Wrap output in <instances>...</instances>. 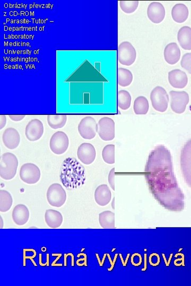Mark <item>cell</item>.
I'll list each match as a JSON object with an SVG mask.
<instances>
[{"instance_id": "cell-1", "label": "cell", "mask_w": 191, "mask_h": 286, "mask_svg": "<svg viewBox=\"0 0 191 286\" xmlns=\"http://www.w3.org/2000/svg\"><path fill=\"white\" fill-rule=\"evenodd\" d=\"M144 177L150 193L159 204L169 211H183L184 195L173 172L171 153L165 146L157 145L150 152Z\"/></svg>"}, {"instance_id": "cell-2", "label": "cell", "mask_w": 191, "mask_h": 286, "mask_svg": "<svg viewBox=\"0 0 191 286\" xmlns=\"http://www.w3.org/2000/svg\"><path fill=\"white\" fill-rule=\"evenodd\" d=\"M60 177L63 185L68 190H75L84 185L86 171L76 158L68 157L62 164Z\"/></svg>"}, {"instance_id": "cell-3", "label": "cell", "mask_w": 191, "mask_h": 286, "mask_svg": "<svg viewBox=\"0 0 191 286\" xmlns=\"http://www.w3.org/2000/svg\"><path fill=\"white\" fill-rule=\"evenodd\" d=\"M18 167V160L16 156L11 153H5L0 159V176L5 180L14 178Z\"/></svg>"}, {"instance_id": "cell-4", "label": "cell", "mask_w": 191, "mask_h": 286, "mask_svg": "<svg viewBox=\"0 0 191 286\" xmlns=\"http://www.w3.org/2000/svg\"><path fill=\"white\" fill-rule=\"evenodd\" d=\"M180 164L184 180L191 188V138L185 143L181 150Z\"/></svg>"}, {"instance_id": "cell-5", "label": "cell", "mask_w": 191, "mask_h": 286, "mask_svg": "<svg viewBox=\"0 0 191 286\" xmlns=\"http://www.w3.org/2000/svg\"><path fill=\"white\" fill-rule=\"evenodd\" d=\"M150 100L153 108L159 112H164L167 110L169 101V95L165 89L158 86L152 90Z\"/></svg>"}, {"instance_id": "cell-6", "label": "cell", "mask_w": 191, "mask_h": 286, "mask_svg": "<svg viewBox=\"0 0 191 286\" xmlns=\"http://www.w3.org/2000/svg\"><path fill=\"white\" fill-rule=\"evenodd\" d=\"M47 197L49 204L55 207H62L67 199L66 191L59 183L51 184L48 190Z\"/></svg>"}, {"instance_id": "cell-7", "label": "cell", "mask_w": 191, "mask_h": 286, "mask_svg": "<svg viewBox=\"0 0 191 286\" xmlns=\"http://www.w3.org/2000/svg\"><path fill=\"white\" fill-rule=\"evenodd\" d=\"M136 58V50L131 43L124 42L119 44L118 49V60L120 65L130 66L135 63Z\"/></svg>"}, {"instance_id": "cell-8", "label": "cell", "mask_w": 191, "mask_h": 286, "mask_svg": "<svg viewBox=\"0 0 191 286\" xmlns=\"http://www.w3.org/2000/svg\"><path fill=\"white\" fill-rule=\"evenodd\" d=\"M19 175L24 183L34 184L39 181L41 174L40 168L36 165L28 163L22 165Z\"/></svg>"}, {"instance_id": "cell-9", "label": "cell", "mask_w": 191, "mask_h": 286, "mask_svg": "<svg viewBox=\"0 0 191 286\" xmlns=\"http://www.w3.org/2000/svg\"><path fill=\"white\" fill-rule=\"evenodd\" d=\"M69 145V139L65 132L59 131L54 133L49 141L51 151L54 154L61 155L67 151Z\"/></svg>"}, {"instance_id": "cell-10", "label": "cell", "mask_w": 191, "mask_h": 286, "mask_svg": "<svg viewBox=\"0 0 191 286\" xmlns=\"http://www.w3.org/2000/svg\"><path fill=\"white\" fill-rule=\"evenodd\" d=\"M170 107L172 110L178 114L186 111L187 106L189 103V95L186 91H171Z\"/></svg>"}, {"instance_id": "cell-11", "label": "cell", "mask_w": 191, "mask_h": 286, "mask_svg": "<svg viewBox=\"0 0 191 286\" xmlns=\"http://www.w3.org/2000/svg\"><path fill=\"white\" fill-rule=\"evenodd\" d=\"M97 133L100 138L104 141H111L115 138V123L109 117L101 118L97 124Z\"/></svg>"}, {"instance_id": "cell-12", "label": "cell", "mask_w": 191, "mask_h": 286, "mask_svg": "<svg viewBox=\"0 0 191 286\" xmlns=\"http://www.w3.org/2000/svg\"><path fill=\"white\" fill-rule=\"evenodd\" d=\"M96 121L91 116L86 117L80 121L78 125V132L80 136L85 139H92L97 132Z\"/></svg>"}, {"instance_id": "cell-13", "label": "cell", "mask_w": 191, "mask_h": 286, "mask_svg": "<svg viewBox=\"0 0 191 286\" xmlns=\"http://www.w3.org/2000/svg\"><path fill=\"white\" fill-rule=\"evenodd\" d=\"M44 133V126L39 119H35L30 121L25 129V137L31 142L40 139Z\"/></svg>"}, {"instance_id": "cell-14", "label": "cell", "mask_w": 191, "mask_h": 286, "mask_svg": "<svg viewBox=\"0 0 191 286\" xmlns=\"http://www.w3.org/2000/svg\"><path fill=\"white\" fill-rule=\"evenodd\" d=\"M96 155V153L94 146L91 143H84L79 146L77 156L82 163L91 164L95 160Z\"/></svg>"}, {"instance_id": "cell-15", "label": "cell", "mask_w": 191, "mask_h": 286, "mask_svg": "<svg viewBox=\"0 0 191 286\" xmlns=\"http://www.w3.org/2000/svg\"><path fill=\"white\" fill-rule=\"evenodd\" d=\"M166 15L163 5L158 2L151 3L147 9V15L150 21L154 23L162 22Z\"/></svg>"}, {"instance_id": "cell-16", "label": "cell", "mask_w": 191, "mask_h": 286, "mask_svg": "<svg viewBox=\"0 0 191 286\" xmlns=\"http://www.w3.org/2000/svg\"><path fill=\"white\" fill-rule=\"evenodd\" d=\"M2 141L6 148L10 150L16 149L20 143L21 136L14 128H8L3 132Z\"/></svg>"}, {"instance_id": "cell-17", "label": "cell", "mask_w": 191, "mask_h": 286, "mask_svg": "<svg viewBox=\"0 0 191 286\" xmlns=\"http://www.w3.org/2000/svg\"><path fill=\"white\" fill-rule=\"evenodd\" d=\"M168 81L173 88H183L187 86L188 78L186 73L181 69H175L168 73Z\"/></svg>"}, {"instance_id": "cell-18", "label": "cell", "mask_w": 191, "mask_h": 286, "mask_svg": "<svg viewBox=\"0 0 191 286\" xmlns=\"http://www.w3.org/2000/svg\"><path fill=\"white\" fill-rule=\"evenodd\" d=\"M29 211L26 206L19 204L13 210L12 218L15 223L23 226L27 223L29 219Z\"/></svg>"}, {"instance_id": "cell-19", "label": "cell", "mask_w": 191, "mask_h": 286, "mask_svg": "<svg viewBox=\"0 0 191 286\" xmlns=\"http://www.w3.org/2000/svg\"><path fill=\"white\" fill-rule=\"evenodd\" d=\"M112 193L107 184H101L95 190V199L97 204L104 207L111 202Z\"/></svg>"}, {"instance_id": "cell-20", "label": "cell", "mask_w": 191, "mask_h": 286, "mask_svg": "<svg viewBox=\"0 0 191 286\" xmlns=\"http://www.w3.org/2000/svg\"><path fill=\"white\" fill-rule=\"evenodd\" d=\"M164 55L166 62L170 65H174L180 59L181 50L176 43H171L165 47Z\"/></svg>"}, {"instance_id": "cell-21", "label": "cell", "mask_w": 191, "mask_h": 286, "mask_svg": "<svg viewBox=\"0 0 191 286\" xmlns=\"http://www.w3.org/2000/svg\"><path fill=\"white\" fill-rule=\"evenodd\" d=\"M63 216L61 213L54 209H48L45 214V220L50 228L60 227L63 222Z\"/></svg>"}, {"instance_id": "cell-22", "label": "cell", "mask_w": 191, "mask_h": 286, "mask_svg": "<svg viewBox=\"0 0 191 286\" xmlns=\"http://www.w3.org/2000/svg\"><path fill=\"white\" fill-rule=\"evenodd\" d=\"M189 12L187 6L182 3L176 4L171 10V17L177 23H183L189 17Z\"/></svg>"}, {"instance_id": "cell-23", "label": "cell", "mask_w": 191, "mask_h": 286, "mask_svg": "<svg viewBox=\"0 0 191 286\" xmlns=\"http://www.w3.org/2000/svg\"><path fill=\"white\" fill-rule=\"evenodd\" d=\"M177 40L184 50H191V28L188 26L182 27L177 34Z\"/></svg>"}, {"instance_id": "cell-24", "label": "cell", "mask_w": 191, "mask_h": 286, "mask_svg": "<svg viewBox=\"0 0 191 286\" xmlns=\"http://www.w3.org/2000/svg\"><path fill=\"white\" fill-rule=\"evenodd\" d=\"M118 84L122 87L129 86L133 81V75L130 70L119 68L118 69Z\"/></svg>"}, {"instance_id": "cell-25", "label": "cell", "mask_w": 191, "mask_h": 286, "mask_svg": "<svg viewBox=\"0 0 191 286\" xmlns=\"http://www.w3.org/2000/svg\"><path fill=\"white\" fill-rule=\"evenodd\" d=\"M149 109V102L145 97L139 96L134 101L133 110L136 114H146Z\"/></svg>"}, {"instance_id": "cell-26", "label": "cell", "mask_w": 191, "mask_h": 286, "mask_svg": "<svg viewBox=\"0 0 191 286\" xmlns=\"http://www.w3.org/2000/svg\"><path fill=\"white\" fill-rule=\"evenodd\" d=\"M99 222L103 228H114L115 214L111 211H104L99 215Z\"/></svg>"}, {"instance_id": "cell-27", "label": "cell", "mask_w": 191, "mask_h": 286, "mask_svg": "<svg viewBox=\"0 0 191 286\" xmlns=\"http://www.w3.org/2000/svg\"><path fill=\"white\" fill-rule=\"evenodd\" d=\"M13 199L10 193L7 191L0 190V212H8L12 207Z\"/></svg>"}, {"instance_id": "cell-28", "label": "cell", "mask_w": 191, "mask_h": 286, "mask_svg": "<svg viewBox=\"0 0 191 286\" xmlns=\"http://www.w3.org/2000/svg\"><path fill=\"white\" fill-rule=\"evenodd\" d=\"M130 93L126 90H120L118 93V105L120 110H126L130 107L131 104Z\"/></svg>"}, {"instance_id": "cell-29", "label": "cell", "mask_w": 191, "mask_h": 286, "mask_svg": "<svg viewBox=\"0 0 191 286\" xmlns=\"http://www.w3.org/2000/svg\"><path fill=\"white\" fill-rule=\"evenodd\" d=\"M48 123L51 128L57 130L63 128L67 121L66 115H48L47 118Z\"/></svg>"}, {"instance_id": "cell-30", "label": "cell", "mask_w": 191, "mask_h": 286, "mask_svg": "<svg viewBox=\"0 0 191 286\" xmlns=\"http://www.w3.org/2000/svg\"><path fill=\"white\" fill-rule=\"evenodd\" d=\"M102 157L104 162L108 164H113L115 160V145H107L105 146L102 151Z\"/></svg>"}, {"instance_id": "cell-31", "label": "cell", "mask_w": 191, "mask_h": 286, "mask_svg": "<svg viewBox=\"0 0 191 286\" xmlns=\"http://www.w3.org/2000/svg\"><path fill=\"white\" fill-rule=\"evenodd\" d=\"M139 5L138 1H120L119 6L122 10L126 14H132L138 8Z\"/></svg>"}, {"instance_id": "cell-32", "label": "cell", "mask_w": 191, "mask_h": 286, "mask_svg": "<svg viewBox=\"0 0 191 286\" xmlns=\"http://www.w3.org/2000/svg\"><path fill=\"white\" fill-rule=\"evenodd\" d=\"M181 66L191 74V53L184 54L181 61Z\"/></svg>"}, {"instance_id": "cell-33", "label": "cell", "mask_w": 191, "mask_h": 286, "mask_svg": "<svg viewBox=\"0 0 191 286\" xmlns=\"http://www.w3.org/2000/svg\"><path fill=\"white\" fill-rule=\"evenodd\" d=\"M108 182H109L111 188L114 191L115 190V168H113L110 172L109 175H108Z\"/></svg>"}, {"instance_id": "cell-34", "label": "cell", "mask_w": 191, "mask_h": 286, "mask_svg": "<svg viewBox=\"0 0 191 286\" xmlns=\"http://www.w3.org/2000/svg\"><path fill=\"white\" fill-rule=\"evenodd\" d=\"M9 116L12 120L16 122H20L25 117L24 115H9Z\"/></svg>"}, {"instance_id": "cell-35", "label": "cell", "mask_w": 191, "mask_h": 286, "mask_svg": "<svg viewBox=\"0 0 191 286\" xmlns=\"http://www.w3.org/2000/svg\"><path fill=\"white\" fill-rule=\"evenodd\" d=\"M6 123V118L5 115H0V130H2Z\"/></svg>"}, {"instance_id": "cell-36", "label": "cell", "mask_w": 191, "mask_h": 286, "mask_svg": "<svg viewBox=\"0 0 191 286\" xmlns=\"http://www.w3.org/2000/svg\"><path fill=\"white\" fill-rule=\"evenodd\" d=\"M1 228H2V227H3V222H2V218L1 217Z\"/></svg>"}, {"instance_id": "cell-37", "label": "cell", "mask_w": 191, "mask_h": 286, "mask_svg": "<svg viewBox=\"0 0 191 286\" xmlns=\"http://www.w3.org/2000/svg\"><path fill=\"white\" fill-rule=\"evenodd\" d=\"M114 200H113V204H112V205H113V209H115V208H114V206H113L114 202Z\"/></svg>"}]
</instances>
